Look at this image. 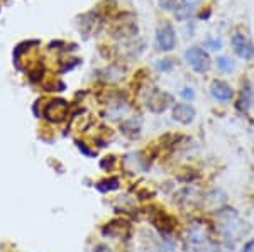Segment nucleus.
<instances>
[{
	"label": "nucleus",
	"mask_w": 254,
	"mask_h": 252,
	"mask_svg": "<svg viewBox=\"0 0 254 252\" xmlns=\"http://www.w3.org/2000/svg\"><path fill=\"white\" fill-rule=\"evenodd\" d=\"M147 252H158V251H147Z\"/></svg>",
	"instance_id": "nucleus-19"
},
{
	"label": "nucleus",
	"mask_w": 254,
	"mask_h": 252,
	"mask_svg": "<svg viewBox=\"0 0 254 252\" xmlns=\"http://www.w3.org/2000/svg\"><path fill=\"white\" fill-rule=\"evenodd\" d=\"M168 101H170V95L156 92L153 99H149V101H147V107H149L153 112H163L168 107Z\"/></svg>",
	"instance_id": "nucleus-8"
},
{
	"label": "nucleus",
	"mask_w": 254,
	"mask_h": 252,
	"mask_svg": "<svg viewBox=\"0 0 254 252\" xmlns=\"http://www.w3.org/2000/svg\"><path fill=\"white\" fill-rule=\"evenodd\" d=\"M234 52L241 59H253L254 58V44L248 39V36L243 32H236L231 39Z\"/></svg>",
	"instance_id": "nucleus-3"
},
{
	"label": "nucleus",
	"mask_w": 254,
	"mask_h": 252,
	"mask_svg": "<svg viewBox=\"0 0 254 252\" xmlns=\"http://www.w3.org/2000/svg\"><path fill=\"white\" fill-rule=\"evenodd\" d=\"M185 61L190 64V68L196 73H207L212 66V61L208 52L203 48L191 46L185 51Z\"/></svg>",
	"instance_id": "nucleus-1"
},
{
	"label": "nucleus",
	"mask_w": 254,
	"mask_h": 252,
	"mask_svg": "<svg viewBox=\"0 0 254 252\" xmlns=\"http://www.w3.org/2000/svg\"><path fill=\"white\" fill-rule=\"evenodd\" d=\"M97 252H112V251H110L107 246H98L97 247Z\"/></svg>",
	"instance_id": "nucleus-18"
},
{
	"label": "nucleus",
	"mask_w": 254,
	"mask_h": 252,
	"mask_svg": "<svg viewBox=\"0 0 254 252\" xmlns=\"http://www.w3.org/2000/svg\"><path fill=\"white\" fill-rule=\"evenodd\" d=\"M217 68H219L222 73H232L236 70V64L234 61H232L231 58H227V56H220V58H217Z\"/></svg>",
	"instance_id": "nucleus-11"
},
{
	"label": "nucleus",
	"mask_w": 254,
	"mask_h": 252,
	"mask_svg": "<svg viewBox=\"0 0 254 252\" xmlns=\"http://www.w3.org/2000/svg\"><path fill=\"white\" fill-rule=\"evenodd\" d=\"M251 99H253V87L246 81L243 85V90H241L239 100H237V108L241 112H248L249 105H251Z\"/></svg>",
	"instance_id": "nucleus-9"
},
{
	"label": "nucleus",
	"mask_w": 254,
	"mask_h": 252,
	"mask_svg": "<svg viewBox=\"0 0 254 252\" xmlns=\"http://www.w3.org/2000/svg\"><path fill=\"white\" fill-rule=\"evenodd\" d=\"M176 46V34L171 24L163 22L156 31V48L159 51H171Z\"/></svg>",
	"instance_id": "nucleus-2"
},
{
	"label": "nucleus",
	"mask_w": 254,
	"mask_h": 252,
	"mask_svg": "<svg viewBox=\"0 0 254 252\" xmlns=\"http://www.w3.org/2000/svg\"><path fill=\"white\" fill-rule=\"evenodd\" d=\"M195 108L188 103H176L173 107V119L182 124H190L195 119Z\"/></svg>",
	"instance_id": "nucleus-6"
},
{
	"label": "nucleus",
	"mask_w": 254,
	"mask_h": 252,
	"mask_svg": "<svg viewBox=\"0 0 254 252\" xmlns=\"http://www.w3.org/2000/svg\"><path fill=\"white\" fill-rule=\"evenodd\" d=\"M173 66V63H171L170 59H165V61H159V64H158V68L159 70H163V71H166V70H170V68Z\"/></svg>",
	"instance_id": "nucleus-16"
},
{
	"label": "nucleus",
	"mask_w": 254,
	"mask_h": 252,
	"mask_svg": "<svg viewBox=\"0 0 254 252\" xmlns=\"http://www.w3.org/2000/svg\"><path fill=\"white\" fill-rule=\"evenodd\" d=\"M243 252H254V239H251V241H248L244 244Z\"/></svg>",
	"instance_id": "nucleus-17"
},
{
	"label": "nucleus",
	"mask_w": 254,
	"mask_h": 252,
	"mask_svg": "<svg viewBox=\"0 0 254 252\" xmlns=\"http://www.w3.org/2000/svg\"><path fill=\"white\" fill-rule=\"evenodd\" d=\"M66 110H68V105L64 103L63 100H56L48 105L44 115H46L49 120L61 122V120H64V117H66Z\"/></svg>",
	"instance_id": "nucleus-5"
},
{
	"label": "nucleus",
	"mask_w": 254,
	"mask_h": 252,
	"mask_svg": "<svg viewBox=\"0 0 254 252\" xmlns=\"http://www.w3.org/2000/svg\"><path fill=\"white\" fill-rule=\"evenodd\" d=\"M159 2H161V5L168 10H171L176 7V0H159Z\"/></svg>",
	"instance_id": "nucleus-15"
},
{
	"label": "nucleus",
	"mask_w": 254,
	"mask_h": 252,
	"mask_svg": "<svg viewBox=\"0 0 254 252\" xmlns=\"http://www.w3.org/2000/svg\"><path fill=\"white\" fill-rule=\"evenodd\" d=\"M97 188L100 190V192H112V190L119 188V180L117 178H110V180L104 181V183H98Z\"/></svg>",
	"instance_id": "nucleus-12"
},
{
	"label": "nucleus",
	"mask_w": 254,
	"mask_h": 252,
	"mask_svg": "<svg viewBox=\"0 0 254 252\" xmlns=\"http://www.w3.org/2000/svg\"><path fill=\"white\" fill-rule=\"evenodd\" d=\"M205 46H210V48H212V50L219 51V50H220V48H222V43H220V41H215V39H207Z\"/></svg>",
	"instance_id": "nucleus-14"
},
{
	"label": "nucleus",
	"mask_w": 254,
	"mask_h": 252,
	"mask_svg": "<svg viewBox=\"0 0 254 252\" xmlns=\"http://www.w3.org/2000/svg\"><path fill=\"white\" fill-rule=\"evenodd\" d=\"M182 97L183 99H187V100H193L195 99V92H193V88H183L182 90Z\"/></svg>",
	"instance_id": "nucleus-13"
},
{
	"label": "nucleus",
	"mask_w": 254,
	"mask_h": 252,
	"mask_svg": "<svg viewBox=\"0 0 254 252\" xmlns=\"http://www.w3.org/2000/svg\"><path fill=\"white\" fill-rule=\"evenodd\" d=\"M200 0H180L176 3V19L187 20L193 15L195 9L198 7Z\"/></svg>",
	"instance_id": "nucleus-7"
},
{
	"label": "nucleus",
	"mask_w": 254,
	"mask_h": 252,
	"mask_svg": "<svg viewBox=\"0 0 254 252\" xmlns=\"http://www.w3.org/2000/svg\"><path fill=\"white\" fill-rule=\"evenodd\" d=\"M139 131H141V122L137 119H129L122 124V132H124L127 137H136Z\"/></svg>",
	"instance_id": "nucleus-10"
},
{
	"label": "nucleus",
	"mask_w": 254,
	"mask_h": 252,
	"mask_svg": "<svg viewBox=\"0 0 254 252\" xmlns=\"http://www.w3.org/2000/svg\"><path fill=\"white\" fill-rule=\"evenodd\" d=\"M210 95L214 97L217 101H229L234 97V92H232L231 85H229L227 81L214 80L210 85Z\"/></svg>",
	"instance_id": "nucleus-4"
}]
</instances>
